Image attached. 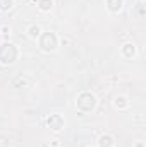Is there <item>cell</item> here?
I'll list each match as a JSON object with an SVG mask.
<instances>
[{
  "mask_svg": "<svg viewBox=\"0 0 146 147\" xmlns=\"http://www.w3.org/2000/svg\"><path fill=\"white\" fill-rule=\"evenodd\" d=\"M122 55H124L126 58H132V57L136 55V46H134L132 43H126V45L122 46Z\"/></svg>",
  "mask_w": 146,
  "mask_h": 147,
  "instance_id": "obj_5",
  "label": "cell"
},
{
  "mask_svg": "<svg viewBox=\"0 0 146 147\" xmlns=\"http://www.w3.org/2000/svg\"><path fill=\"white\" fill-rule=\"evenodd\" d=\"M0 34H2L3 38L9 36V34H10V29H9V26H2V28H0Z\"/></svg>",
  "mask_w": 146,
  "mask_h": 147,
  "instance_id": "obj_12",
  "label": "cell"
},
{
  "mask_svg": "<svg viewBox=\"0 0 146 147\" xmlns=\"http://www.w3.org/2000/svg\"><path fill=\"white\" fill-rule=\"evenodd\" d=\"M134 147H145V146H143V142H138V144H136Z\"/></svg>",
  "mask_w": 146,
  "mask_h": 147,
  "instance_id": "obj_14",
  "label": "cell"
},
{
  "mask_svg": "<svg viewBox=\"0 0 146 147\" xmlns=\"http://www.w3.org/2000/svg\"><path fill=\"white\" fill-rule=\"evenodd\" d=\"M38 7H40V10H43V12H48V10L53 7V0H40V2H38Z\"/></svg>",
  "mask_w": 146,
  "mask_h": 147,
  "instance_id": "obj_10",
  "label": "cell"
},
{
  "mask_svg": "<svg viewBox=\"0 0 146 147\" xmlns=\"http://www.w3.org/2000/svg\"><path fill=\"white\" fill-rule=\"evenodd\" d=\"M107 9L110 12H119L122 9V0H107Z\"/></svg>",
  "mask_w": 146,
  "mask_h": 147,
  "instance_id": "obj_8",
  "label": "cell"
},
{
  "mask_svg": "<svg viewBox=\"0 0 146 147\" xmlns=\"http://www.w3.org/2000/svg\"><path fill=\"white\" fill-rule=\"evenodd\" d=\"M69 43H71V39H69V38H62V39H60V45H62V46H67Z\"/></svg>",
  "mask_w": 146,
  "mask_h": 147,
  "instance_id": "obj_13",
  "label": "cell"
},
{
  "mask_svg": "<svg viewBox=\"0 0 146 147\" xmlns=\"http://www.w3.org/2000/svg\"><path fill=\"white\" fill-rule=\"evenodd\" d=\"M76 106L83 111V113H89V111L95 110V106H96V98L91 92H81L77 96Z\"/></svg>",
  "mask_w": 146,
  "mask_h": 147,
  "instance_id": "obj_2",
  "label": "cell"
},
{
  "mask_svg": "<svg viewBox=\"0 0 146 147\" xmlns=\"http://www.w3.org/2000/svg\"><path fill=\"white\" fill-rule=\"evenodd\" d=\"M98 147H113V137L112 135H102L98 139Z\"/></svg>",
  "mask_w": 146,
  "mask_h": 147,
  "instance_id": "obj_7",
  "label": "cell"
},
{
  "mask_svg": "<svg viewBox=\"0 0 146 147\" xmlns=\"http://www.w3.org/2000/svg\"><path fill=\"white\" fill-rule=\"evenodd\" d=\"M28 36L33 38V39L40 38V36H41V28H40V26H36V24L29 26V28H28Z\"/></svg>",
  "mask_w": 146,
  "mask_h": 147,
  "instance_id": "obj_9",
  "label": "cell"
},
{
  "mask_svg": "<svg viewBox=\"0 0 146 147\" xmlns=\"http://www.w3.org/2000/svg\"><path fill=\"white\" fill-rule=\"evenodd\" d=\"M14 5V0H0V10L5 12V10H10Z\"/></svg>",
  "mask_w": 146,
  "mask_h": 147,
  "instance_id": "obj_11",
  "label": "cell"
},
{
  "mask_svg": "<svg viewBox=\"0 0 146 147\" xmlns=\"http://www.w3.org/2000/svg\"><path fill=\"white\" fill-rule=\"evenodd\" d=\"M17 55H19V51H17V48H16L14 43L3 41L0 45V63L10 65V63H14L17 60Z\"/></svg>",
  "mask_w": 146,
  "mask_h": 147,
  "instance_id": "obj_1",
  "label": "cell"
},
{
  "mask_svg": "<svg viewBox=\"0 0 146 147\" xmlns=\"http://www.w3.org/2000/svg\"><path fill=\"white\" fill-rule=\"evenodd\" d=\"M40 46H41L43 51H53L57 48V36H55V33H45V34H41Z\"/></svg>",
  "mask_w": 146,
  "mask_h": 147,
  "instance_id": "obj_3",
  "label": "cell"
},
{
  "mask_svg": "<svg viewBox=\"0 0 146 147\" xmlns=\"http://www.w3.org/2000/svg\"><path fill=\"white\" fill-rule=\"evenodd\" d=\"M113 106H115L117 110H126V108L129 106V101H127L126 96H117V98L113 99Z\"/></svg>",
  "mask_w": 146,
  "mask_h": 147,
  "instance_id": "obj_6",
  "label": "cell"
},
{
  "mask_svg": "<svg viewBox=\"0 0 146 147\" xmlns=\"http://www.w3.org/2000/svg\"><path fill=\"white\" fill-rule=\"evenodd\" d=\"M46 123H48V127L52 128V130H55V132H59V130H62L64 128V118L60 116V115H50L48 116V120H46Z\"/></svg>",
  "mask_w": 146,
  "mask_h": 147,
  "instance_id": "obj_4",
  "label": "cell"
}]
</instances>
